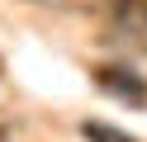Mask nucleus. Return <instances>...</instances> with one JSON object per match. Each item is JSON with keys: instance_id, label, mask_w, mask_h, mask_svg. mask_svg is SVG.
<instances>
[{"instance_id": "nucleus-3", "label": "nucleus", "mask_w": 147, "mask_h": 142, "mask_svg": "<svg viewBox=\"0 0 147 142\" xmlns=\"http://www.w3.org/2000/svg\"><path fill=\"white\" fill-rule=\"evenodd\" d=\"M81 137H86V142H133V137H128V133H119V128H109V123H81Z\"/></svg>"}, {"instance_id": "nucleus-4", "label": "nucleus", "mask_w": 147, "mask_h": 142, "mask_svg": "<svg viewBox=\"0 0 147 142\" xmlns=\"http://www.w3.org/2000/svg\"><path fill=\"white\" fill-rule=\"evenodd\" d=\"M0 71H5V66H0Z\"/></svg>"}, {"instance_id": "nucleus-1", "label": "nucleus", "mask_w": 147, "mask_h": 142, "mask_svg": "<svg viewBox=\"0 0 147 142\" xmlns=\"http://www.w3.org/2000/svg\"><path fill=\"white\" fill-rule=\"evenodd\" d=\"M95 85L114 100H128V104H147V81L123 66H95Z\"/></svg>"}, {"instance_id": "nucleus-2", "label": "nucleus", "mask_w": 147, "mask_h": 142, "mask_svg": "<svg viewBox=\"0 0 147 142\" xmlns=\"http://www.w3.org/2000/svg\"><path fill=\"white\" fill-rule=\"evenodd\" d=\"M109 14H114L119 28L147 38V0H109Z\"/></svg>"}]
</instances>
